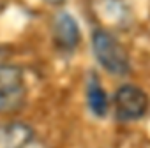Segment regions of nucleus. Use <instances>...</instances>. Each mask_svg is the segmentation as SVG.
<instances>
[{
  "mask_svg": "<svg viewBox=\"0 0 150 148\" xmlns=\"http://www.w3.org/2000/svg\"><path fill=\"white\" fill-rule=\"evenodd\" d=\"M92 49L104 70L115 76H125L131 70L129 53L124 44L106 30H96L92 35Z\"/></svg>",
  "mask_w": 150,
  "mask_h": 148,
  "instance_id": "nucleus-1",
  "label": "nucleus"
},
{
  "mask_svg": "<svg viewBox=\"0 0 150 148\" xmlns=\"http://www.w3.org/2000/svg\"><path fill=\"white\" fill-rule=\"evenodd\" d=\"M23 72L13 65H0V113H13L25 102Z\"/></svg>",
  "mask_w": 150,
  "mask_h": 148,
  "instance_id": "nucleus-2",
  "label": "nucleus"
},
{
  "mask_svg": "<svg viewBox=\"0 0 150 148\" xmlns=\"http://www.w3.org/2000/svg\"><path fill=\"white\" fill-rule=\"evenodd\" d=\"M150 106L148 95L136 85H122L113 99L115 116L120 122H132L139 120L146 115Z\"/></svg>",
  "mask_w": 150,
  "mask_h": 148,
  "instance_id": "nucleus-3",
  "label": "nucleus"
},
{
  "mask_svg": "<svg viewBox=\"0 0 150 148\" xmlns=\"http://www.w3.org/2000/svg\"><path fill=\"white\" fill-rule=\"evenodd\" d=\"M53 37L58 48L74 49L80 42V27L69 13H60L53 21Z\"/></svg>",
  "mask_w": 150,
  "mask_h": 148,
  "instance_id": "nucleus-4",
  "label": "nucleus"
},
{
  "mask_svg": "<svg viewBox=\"0 0 150 148\" xmlns=\"http://www.w3.org/2000/svg\"><path fill=\"white\" fill-rule=\"evenodd\" d=\"M34 130L25 123H11L0 130V148H30Z\"/></svg>",
  "mask_w": 150,
  "mask_h": 148,
  "instance_id": "nucleus-5",
  "label": "nucleus"
},
{
  "mask_svg": "<svg viewBox=\"0 0 150 148\" xmlns=\"http://www.w3.org/2000/svg\"><path fill=\"white\" fill-rule=\"evenodd\" d=\"M87 102H88L90 111L96 116H104L108 113V108H110L108 95H106L101 81L94 76V74H92V76L88 78V81H87Z\"/></svg>",
  "mask_w": 150,
  "mask_h": 148,
  "instance_id": "nucleus-6",
  "label": "nucleus"
}]
</instances>
